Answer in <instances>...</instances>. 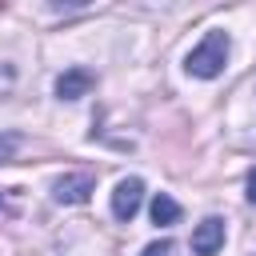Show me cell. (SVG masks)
<instances>
[{"label": "cell", "mask_w": 256, "mask_h": 256, "mask_svg": "<svg viewBox=\"0 0 256 256\" xmlns=\"http://www.w3.org/2000/svg\"><path fill=\"white\" fill-rule=\"evenodd\" d=\"M168 252H172V244H168V240H152L140 256H168Z\"/></svg>", "instance_id": "8"}, {"label": "cell", "mask_w": 256, "mask_h": 256, "mask_svg": "<svg viewBox=\"0 0 256 256\" xmlns=\"http://www.w3.org/2000/svg\"><path fill=\"white\" fill-rule=\"evenodd\" d=\"M176 220H180V204H176L168 192H156V196H152V224L172 228Z\"/></svg>", "instance_id": "6"}, {"label": "cell", "mask_w": 256, "mask_h": 256, "mask_svg": "<svg viewBox=\"0 0 256 256\" xmlns=\"http://www.w3.org/2000/svg\"><path fill=\"white\" fill-rule=\"evenodd\" d=\"M92 84H96V76L88 68H68V72L56 76V96L60 100H80V96L92 92Z\"/></svg>", "instance_id": "5"}, {"label": "cell", "mask_w": 256, "mask_h": 256, "mask_svg": "<svg viewBox=\"0 0 256 256\" xmlns=\"http://www.w3.org/2000/svg\"><path fill=\"white\" fill-rule=\"evenodd\" d=\"M224 248V220L220 216H204L192 228V252L196 256H216Z\"/></svg>", "instance_id": "4"}, {"label": "cell", "mask_w": 256, "mask_h": 256, "mask_svg": "<svg viewBox=\"0 0 256 256\" xmlns=\"http://www.w3.org/2000/svg\"><path fill=\"white\" fill-rule=\"evenodd\" d=\"M248 200H252V204H256V168H252V172H248Z\"/></svg>", "instance_id": "9"}, {"label": "cell", "mask_w": 256, "mask_h": 256, "mask_svg": "<svg viewBox=\"0 0 256 256\" xmlns=\"http://www.w3.org/2000/svg\"><path fill=\"white\" fill-rule=\"evenodd\" d=\"M140 204H144V180H140V176L120 180L116 192H112V216H116V220H132V216L140 212Z\"/></svg>", "instance_id": "3"}, {"label": "cell", "mask_w": 256, "mask_h": 256, "mask_svg": "<svg viewBox=\"0 0 256 256\" xmlns=\"http://www.w3.org/2000/svg\"><path fill=\"white\" fill-rule=\"evenodd\" d=\"M16 144H20V136H16V132H8V136L0 140V164H4L8 156H12V148H16Z\"/></svg>", "instance_id": "7"}, {"label": "cell", "mask_w": 256, "mask_h": 256, "mask_svg": "<svg viewBox=\"0 0 256 256\" xmlns=\"http://www.w3.org/2000/svg\"><path fill=\"white\" fill-rule=\"evenodd\" d=\"M92 192H96V176L92 172H68V176H60L52 184V196L60 204H84Z\"/></svg>", "instance_id": "2"}, {"label": "cell", "mask_w": 256, "mask_h": 256, "mask_svg": "<svg viewBox=\"0 0 256 256\" xmlns=\"http://www.w3.org/2000/svg\"><path fill=\"white\" fill-rule=\"evenodd\" d=\"M224 64H228V36H224V32H208V36L188 52V60H184L188 76H196V80H216V76L224 72Z\"/></svg>", "instance_id": "1"}]
</instances>
